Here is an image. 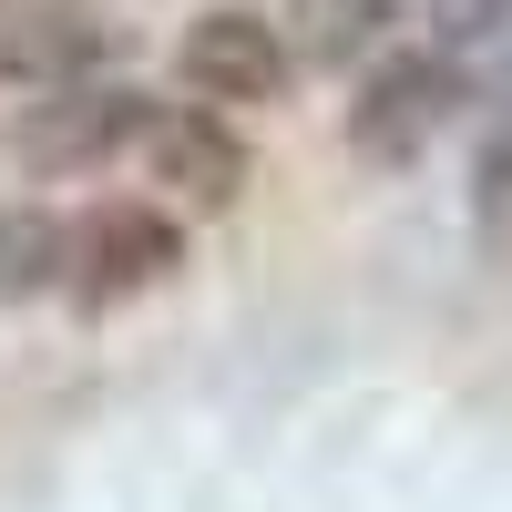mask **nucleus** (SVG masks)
<instances>
[{
  "label": "nucleus",
  "instance_id": "f257e3e1",
  "mask_svg": "<svg viewBox=\"0 0 512 512\" xmlns=\"http://www.w3.org/2000/svg\"><path fill=\"white\" fill-rule=\"evenodd\" d=\"M175 72H185V93H195L205 113H256V103H277V93H287L297 41H287L267 11H246V0H216L205 21H185Z\"/></svg>",
  "mask_w": 512,
  "mask_h": 512
},
{
  "label": "nucleus",
  "instance_id": "f03ea898",
  "mask_svg": "<svg viewBox=\"0 0 512 512\" xmlns=\"http://www.w3.org/2000/svg\"><path fill=\"white\" fill-rule=\"evenodd\" d=\"M185 267V226L164 205H103L93 226L72 236V297L82 308H134L164 277Z\"/></svg>",
  "mask_w": 512,
  "mask_h": 512
},
{
  "label": "nucleus",
  "instance_id": "7ed1b4c3",
  "mask_svg": "<svg viewBox=\"0 0 512 512\" xmlns=\"http://www.w3.org/2000/svg\"><path fill=\"white\" fill-rule=\"evenodd\" d=\"M451 103H461V72L451 62H431V52H400V62H379L369 72V93L349 103V144L359 154H420L451 123Z\"/></svg>",
  "mask_w": 512,
  "mask_h": 512
},
{
  "label": "nucleus",
  "instance_id": "20e7f679",
  "mask_svg": "<svg viewBox=\"0 0 512 512\" xmlns=\"http://www.w3.org/2000/svg\"><path fill=\"white\" fill-rule=\"evenodd\" d=\"M134 134H144V93H123V82H103V93H93V82H62L52 103L21 113L11 144H21L31 164H52V175H82V164L123 154Z\"/></svg>",
  "mask_w": 512,
  "mask_h": 512
},
{
  "label": "nucleus",
  "instance_id": "39448f33",
  "mask_svg": "<svg viewBox=\"0 0 512 512\" xmlns=\"http://www.w3.org/2000/svg\"><path fill=\"white\" fill-rule=\"evenodd\" d=\"M113 52V21L93 0H0V82H62Z\"/></svg>",
  "mask_w": 512,
  "mask_h": 512
},
{
  "label": "nucleus",
  "instance_id": "423d86ee",
  "mask_svg": "<svg viewBox=\"0 0 512 512\" xmlns=\"http://www.w3.org/2000/svg\"><path fill=\"white\" fill-rule=\"evenodd\" d=\"M154 164H164V185H175L185 205H205V216L246 195V144L226 134L216 113H185V123H164V134H154Z\"/></svg>",
  "mask_w": 512,
  "mask_h": 512
},
{
  "label": "nucleus",
  "instance_id": "0eeeda50",
  "mask_svg": "<svg viewBox=\"0 0 512 512\" xmlns=\"http://www.w3.org/2000/svg\"><path fill=\"white\" fill-rule=\"evenodd\" d=\"M52 277H72V236L52 216H0V297H41Z\"/></svg>",
  "mask_w": 512,
  "mask_h": 512
},
{
  "label": "nucleus",
  "instance_id": "6e6552de",
  "mask_svg": "<svg viewBox=\"0 0 512 512\" xmlns=\"http://www.w3.org/2000/svg\"><path fill=\"white\" fill-rule=\"evenodd\" d=\"M297 21H308V52L349 62V52H369V41H379L390 0H297Z\"/></svg>",
  "mask_w": 512,
  "mask_h": 512
},
{
  "label": "nucleus",
  "instance_id": "1a4fd4ad",
  "mask_svg": "<svg viewBox=\"0 0 512 512\" xmlns=\"http://www.w3.org/2000/svg\"><path fill=\"white\" fill-rule=\"evenodd\" d=\"M482 216L512 226V154H482Z\"/></svg>",
  "mask_w": 512,
  "mask_h": 512
},
{
  "label": "nucleus",
  "instance_id": "9d476101",
  "mask_svg": "<svg viewBox=\"0 0 512 512\" xmlns=\"http://www.w3.org/2000/svg\"><path fill=\"white\" fill-rule=\"evenodd\" d=\"M451 11H461V31H492L482 11H512V0H451Z\"/></svg>",
  "mask_w": 512,
  "mask_h": 512
}]
</instances>
